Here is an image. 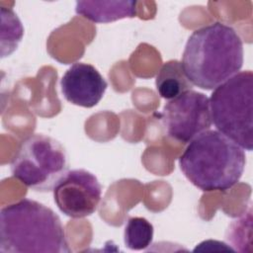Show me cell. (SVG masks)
I'll return each instance as SVG.
<instances>
[{
    "mask_svg": "<svg viewBox=\"0 0 253 253\" xmlns=\"http://www.w3.org/2000/svg\"><path fill=\"white\" fill-rule=\"evenodd\" d=\"M153 225L144 217H129L124 231V241L131 250H143L150 246L153 240Z\"/></svg>",
    "mask_w": 253,
    "mask_h": 253,
    "instance_id": "cell-12",
    "label": "cell"
},
{
    "mask_svg": "<svg viewBox=\"0 0 253 253\" xmlns=\"http://www.w3.org/2000/svg\"><path fill=\"white\" fill-rule=\"evenodd\" d=\"M245 164L243 148L217 129L200 133L179 157L183 174L204 192L231 189L240 180Z\"/></svg>",
    "mask_w": 253,
    "mask_h": 253,
    "instance_id": "cell-3",
    "label": "cell"
},
{
    "mask_svg": "<svg viewBox=\"0 0 253 253\" xmlns=\"http://www.w3.org/2000/svg\"><path fill=\"white\" fill-rule=\"evenodd\" d=\"M210 110L216 129L251 151L253 148V72L239 71L211 93Z\"/></svg>",
    "mask_w": 253,
    "mask_h": 253,
    "instance_id": "cell-4",
    "label": "cell"
},
{
    "mask_svg": "<svg viewBox=\"0 0 253 253\" xmlns=\"http://www.w3.org/2000/svg\"><path fill=\"white\" fill-rule=\"evenodd\" d=\"M59 216L37 201L23 199L0 211L1 253H67Z\"/></svg>",
    "mask_w": 253,
    "mask_h": 253,
    "instance_id": "cell-2",
    "label": "cell"
},
{
    "mask_svg": "<svg viewBox=\"0 0 253 253\" xmlns=\"http://www.w3.org/2000/svg\"><path fill=\"white\" fill-rule=\"evenodd\" d=\"M24 28L17 14L10 8H1V56L10 55L20 43Z\"/></svg>",
    "mask_w": 253,
    "mask_h": 253,
    "instance_id": "cell-11",
    "label": "cell"
},
{
    "mask_svg": "<svg viewBox=\"0 0 253 253\" xmlns=\"http://www.w3.org/2000/svg\"><path fill=\"white\" fill-rule=\"evenodd\" d=\"M54 203L72 218L91 215L98 209L102 187L97 177L85 169L68 170L52 190Z\"/></svg>",
    "mask_w": 253,
    "mask_h": 253,
    "instance_id": "cell-7",
    "label": "cell"
},
{
    "mask_svg": "<svg viewBox=\"0 0 253 253\" xmlns=\"http://www.w3.org/2000/svg\"><path fill=\"white\" fill-rule=\"evenodd\" d=\"M67 171L65 148L56 139L42 133L25 138L11 161L13 177L37 192L52 191Z\"/></svg>",
    "mask_w": 253,
    "mask_h": 253,
    "instance_id": "cell-5",
    "label": "cell"
},
{
    "mask_svg": "<svg viewBox=\"0 0 253 253\" xmlns=\"http://www.w3.org/2000/svg\"><path fill=\"white\" fill-rule=\"evenodd\" d=\"M135 1H77L75 12L94 23H110L133 18L137 13Z\"/></svg>",
    "mask_w": 253,
    "mask_h": 253,
    "instance_id": "cell-9",
    "label": "cell"
},
{
    "mask_svg": "<svg viewBox=\"0 0 253 253\" xmlns=\"http://www.w3.org/2000/svg\"><path fill=\"white\" fill-rule=\"evenodd\" d=\"M107 81L97 68L84 62L73 63L63 74L60 88L63 97L71 104L92 108L103 98Z\"/></svg>",
    "mask_w": 253,
    "mask_h": 253,
    "instance_id": "cell-8",
    "label": "cell"
},
{
    "mask_svg": "<svg viewBox=\"0 0 253 253\" xmlns=\"http://www.w3.org/2000/svg\"><path fill=\"white\" fill-rule=\"evenodd\" d=\"M155 86L158 94L166 100H172L193 87L185 75L181 61L176 59L163 63L156 75Z\"/></svg>",
    "mask_w": 253,
    "mask_h": 253,
    "instance_id": "cell-10",
    "label": "cell"
},
{
    "mask_svg": "<svg viewBox=\"0 0 253 253\" xmlns=\"http://www.w3.org/2000/svg\"><path fill=\"white\" fill-rule=\"evenodd\" d=\"M181 63L192 85L215 89L242 68V40L226 24L214 22L204 26L189 37Z\"/></svg>",
    "mask_w": 253,
    "mask_h": 253,
    "instance_id": "cell-1",
    "label": "cell"
},
{
    "mask_svg": "<svg viewBox=\"0 0 253 253\" xmlns=\"http://www.w3.org/2000/svg\"><path fill=\"white\" fill-rule=\"evenodd\" d=\"M163 122L170 137L189 143L211 126L210 100L201 92L186 91L165 104Z\"/></svg>",
    "mask_w": 253,
    "mask_h": 253,
    "instance_id": "cell-6",
    "label": "cell"
}]
</instances>
